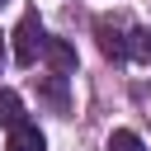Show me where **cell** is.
<instances>
[{"label": "cell", "mask_w": 151, "mask_h": 151, "mask_svg": "<svg viewBox=\"0 0 151 151\" xmlns=\"http://www.w3.org/2000/svg\"><path fill=\"white\" fill-rule=\"evenodd\" d=\"M38 94H42L57 113H66V109H71V99H66V76H47V80H38Z\"/></svg>", "instance_id": "obj_5"}, {"label": "cell", "mask_w": 151, "mask_h": 151, "mask_svg": "<svg viewBox=\"0 0 151 151\" xmlns=\"http://www.w3.org/2000/svg\"><path fill=\"white\" fill-rule=\"evenodd\" d=\"M42 38H47V33H42V19L28 9V14L19 19V28H14V61H19V66H33L38 52H42Z\"/></svg>", "instance_id": "obj_1"}, {"label": "cell", "mask_w": 151, "mask_h": 151, "mask_svg": "<svg viewBox=\"0 0 151 151\" xmlns=\"http://www.w3.org/2000/svg\"><path fill=\"white\" fill-rule=\"evenodd\" d=\"M0 5H5V0H0Z\"/></svg>", "instance_id": "obj_10"}, {"label": "cell", "mask_w": 151, "mask_h": 151, "mask_svg": "<svg viewBox=\"0 0 151 151\" xmlns=\"http://www.w3.org/2000/svg\"><path fill=\"white\" fill-rule=\"evenodd\" d=\"M0 123H5V127L24 123V99H19L14 90H0Z\"/></svg>", "instance_id": "obj_6"}, {"label": "cell", "mask_w": 151, "mask_h": 151, "mask_svg": "<svg viewBox=\"0 0 151 151\" xmlns=\"http://www.w3.org/2000/svg\"><path fill=\"white\" fill-rule=\"evenodd\" d=\"M127 57L132 61H151V33L146 28H132L127 33Z\"/></svg>", "instance_id": "obj_7"}, {"label": "cell", "mask_w": 151, "mask_h": 151, "mask_svg": "<svg viewBox=\"0 0 151 151\" xmlns=\"http://www.w3.org/2000/svg\"><path fill=\"white\" fill-rule=\"evenodd\" d=\"M109 151H146V142H142L137 132H127V127H118V132L109 137Z\"/></svg>", "instance_id": "obj_8"}, {"label": "cell", "mask_w": 151, "mask_h": 151, "mask_svg": "<svg viewBox=\"0 0 151 151\" xmlns=\"http://www.w3.org/2000/svg\"><path fill=\"white\" fill-rule=\"evenodd\" d=\"M5 151H47V137H42L33 123H14V127H9Z\"/></svg>", "instance_id": "obj_4"}, {"label": "cell", "mask_w": 151, "mask_h": 151, "mask_svg": "<svg viewBox=\"0 0 151 151\" xmlns=\"http://www.w3.org/2000/svg\"><path fill=\"white\" fill-rule=\"evenodd\" d=\"M0 66H5V47H0Z\"/></svg>", "instance_id": "obj_9"}, {"label": "cell", "mask_w": 151, "mask_h": 151, "mask_svg": "<svg viewBox=\"0 0 151 151\" xmlns=\"http://www.w3.org/2000/svg\"><path fill=\"white\" fill-rule=\"evenodd\" d=\"M42 57H47V66H52L57 76H71V71H76V47L61 42V38H42Z\"/></svg>", "instance_id": "obj_3"}, {"label": "cell", "mask_w": 151, "mask_h": 151, "mask_svg": "<svg viewBox=\"0 0 151 151\" xmlns=\"http://www.w3.org/2000/svg\"><path fill=\"white\" fill-rule=\"evenodd\" d=\"M94 33H99V52H104L109 61H127V38H123V28H118L109 14L94 19Z\"/></svg>", "instance_id": "obj_2"}]
</instances>
